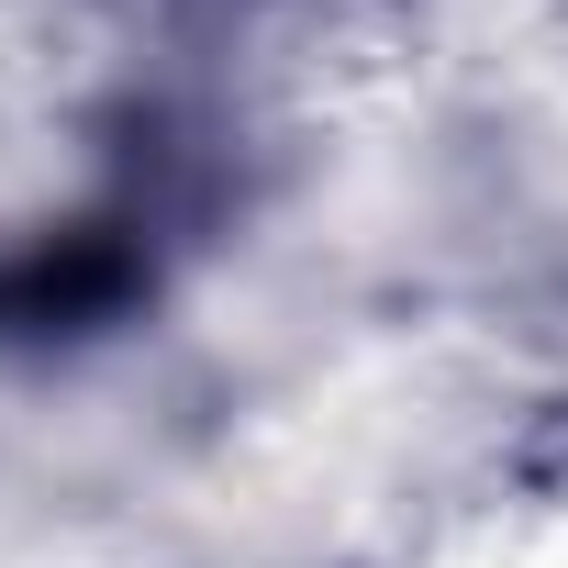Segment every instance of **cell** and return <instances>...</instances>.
I'll use <instances>...</instances> for the list:
<instances>
[{"label":"cell","instance_id":"6da1fadb","mask_svg":"<svg viewBox=\"0 0 568 568\" xmlns=\"http://www.w3.org/2000/svg\"><path fill=\"white\" fill-rule=\"evenodd\" d=\"M134 291H145V256L112 223H68V234H34L0 267V335H90Z\"/></svg>","mask_w":568,"mask_h":568}]
</instances>
